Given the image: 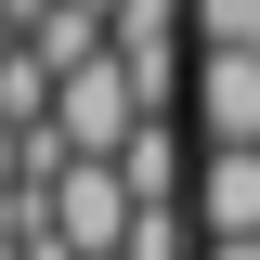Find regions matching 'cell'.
I'll list each match as a JSON object with an SVG mask.
<instances>
[{
	"instance_id": "6da1fadb",
	"label": "cell",
	"mask_w": 260,
	"mask_h": 260,
	"mask_svg": "<svg viewBox=\"0 0 260 260\" xmlns=\"http://www.w3.org/2000/svg\"><path fill=\"white\" fill-rule=\"evenodd\" d=\"M39 169H52V260H117L130 247V182H117V156H65V143H26Z\"/></svg>"
},
{
	"instance_id": "7a4b0ae2",
	"label": "cell",
	"mask_w": 260,
	"mask_h": 260,
	"mask_svg": "<svg viewBox=\"0 0 260 260\" xmlns=\"http://www.w3.org/2000/svg\"><path fill=\"white\" fill-rule=\"evenodd\" d=\"M130 130H143V91H130L117 52H91L78 78H52V143L65 156H130Z\"/></svg>"
},
{
	"instance_id": "3957f363",
	"label": "cell",
	"mask_w": 260,
	"mask_h": 260,
	"mask_svg": "<svg viewBox=\"0 0 260 260\" xmlns=\"http://www.w3.org/2000/svg\"><path fill=\"white\" fill-rule=\"evenodd\" d=\"M195 130H208V156H260V52H195Z\"/></svg>"
},
{
	"instance_id": "277c9868",
	"label": "cell",
	"mask_w": 260,
	"mask_h": 260,
	"mask_svg": "<svg viewBox=\"0 0 260 260\" xmlns=\"http://www.w3.org/2000/svg\"><path fill=\"white\" fill-rule=\"evenodd\" d=\"M195 221L208 247H260V156H195Z\"/></svg>"
},
{
	"instance_id": "5b68a950",
	"label": "cell",
	"mask_w": 260,
	"mask_h": 260,
	"mask_svg": "<svg viewBox=\"0 0 260 260\" xmlns=\"http://www.w3.org/2000/svg\"><path fill=\"white\" fill-rule=\"evenodd\" d=\"M117 182H130V208H169V195H182V143H169V117H143V130H130Z\"/></svg>"
},
{
	"instance_id": "8992f818",
	"label": "cell",
	"mask_w": 260,
	"mask_h": 260,
	"mask_svg": "<svg viewBox=\"0 0 260 260\" xmlns=\"http://www.w3.org/2000/svg\"><path fill=\"white\" fill-rule=\"evenodd\" d=\"M195 39L208 52H260V0H195Z\"/></svg>"
},
{
	"instance_id": "52a82bcc",
	"label": "cell",
	"mask_w": 260,
	"mask_h": 260,
	"mask_svg": "<svg viewBox=\"0 0 260 260\" xmlns=\"http://www.w3.org/2000/svg\"><path fill=\"white\" fill-rule=\"evenodd\" d=\"M117 260H195V234H182V208H143V221H130V247Z\"/></svg>"
},
{
	"instance_id": "ba28073f",
	"label": "cell",
	"mask_w": 260,
	"mask_h": 260,
	"mask_svg": "<svg viewBox=\"0 0 260 260\" xmlns=\"http://www.w3.org/2000/svg\"><path fill=\"white\" fill-rule=\"evenodd\" d=\"M195 260H260V247H195Z\"/></svg>"
},
{
	"instance_id": "9c48e42d",
	"label": "cell",
	"mask_w": 260,
	"mask_h": 260,
	"mask_svg": "<svg viewBox=\"0 0 260 260\" xmlns=\"http://www.w3.org/2000/svg\"><path fill=\"white\" fill-rule=\"evenodd\" d=\"M65 13H117V0H65Z\"/></svg>"
},
{
	"instance_id": "30bf717a",
	"label": "cell",
	"mask_w": 260,
	"mask_h": 260,
	"mask_svg": "<svg viewBox=\"0 0 260 260\" xmlns=\"http://www.w3.org/2000/svg\"><path fill=\"white\" fill-rule=\"evenodd\" d=\"M0 260H26V247H13V234H0Z\"/></svg>"
}]
</instances>
